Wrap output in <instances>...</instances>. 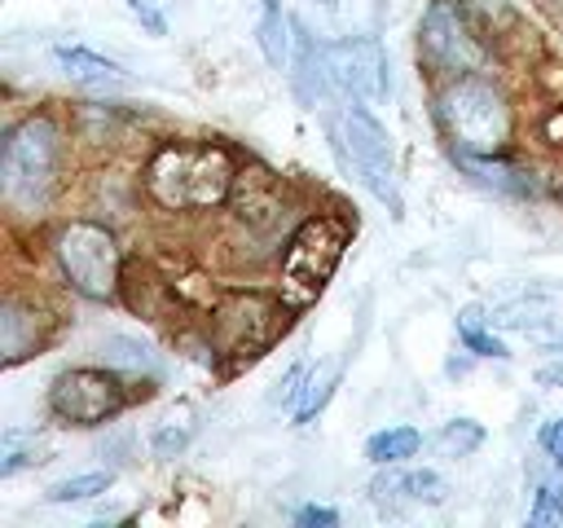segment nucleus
<instances>
[{
    "label": "nucleus",
    "instance_id": "obj_1",
    "mask_svg": "<svg viewBox=\"0 0 563 528\" xmlns=\"http://www.w3.org/2000/svg\"><path fill=\"white\" fill-rule=\"evenodd\" d=\"M233 158L211 141H163L145 163V194L163 211L220 207L233 194Z\"/></svg>",
    "mask_w": 563,
    "mask_h": 528
},
{
    "label": "nucleus",
    "instance_id": "obj_2",
    "mask_svg": "<svg viewBox=\"0 0 563 528\" xmlns=\"http://www.w3.org/2000/svg\"><path fill=\"white\" fill-rule=\"evenodd\" d=\"M435 114L462 154H501L515 132L506 92L479 75H453V84L435 97Z\"/></svg>",
    "mask_w": 563,
    "mask_h": 528
},
{
    "label": "nucleus",
    "instance_id": "obj_3",
    "mask_svg": "<svg viewBox=\"0 0 563 528\" xmlns=\"http://www.w3.org/2000/svg\"><path fill=\"white\" fill-rule=\"evenodd\" d=\"M62 172V128L48 114H26L4 132V154H0V185L4 198L22 211H35L48 202L57 189Z\"/></svg>",
    "mask_w": 563,
    "mask_h": 528
},
{
    "label": "nucleus",
    "instance_id": "obj_4",
    "mask_svg": "<svg viewBox=\"0 0 563 528\" xmlns=\"http://www.w3.org/2000/svg\"><path fill=\"white\" fill-rule=\"evenodd\" d=\"M347 242L352 224L343 216H308L282 246V299L290 308H308L334 277Z\"/></svg>",
    "mask_w": 563,
    "mask_h": 528
},
{
    "label": "nucleus",
    "instance_id": "obj_5",
    "mask_svg": "<svg viewBox=\"0 0 563 528\" xmlns=\"http://www.w3.org/2000/svg\"><path fill=\"white\" fill-rule=\"evenodd\" d=\"M286 312H290V304L282 295L229 290L211 308V343L233 370L251 365L277 343V334L286 330Z\"/></svg>",
    "mask_w": 563,
    "mask_h": 528
},
{
    "label": "nucleus",
    "instance_id": "obj_6",
    "mask_svg": "<svg viewBox=\"0 0 563 528\" xmlns=\"http://www.w3.org/2000/svg\"><path fill=\"white\" fill-rule=\"evenodd\" d=\"M334 150L339 158L356 172V180L391 211L400 216V185H396V158H391V141L387 128L369 114V106H347L334 119Z\"/></svg>",
    "mask_w": 563,
    "mask_h": 528
},
{
    "label": "nucleus",
    "instance_id": "obj_7",
    "mask_svg": "<svg viewBox=\"0 0 563 528\" xmlns=\"http://www.w3.org/2000/svg\"><path fill=\"white\" fill-rule=\"evenodd\" d=\"M53 255L62 264V277L84 299H114L119 290V242L97 220H66L53 233Z\"/></svg>",
    "mask_w": 563,
    "mask_h": 528
},
{
    "label": "nucleus",
    "instance_id": "obj_8",
    "mask_svg": "<svg viewBox=\"0 0 563 528\" xmlns=\"http://www.w3.org/2000/svg\"><path fill=\"white\" fill-rule=\"evenodd\" d=\"M123 405H128V387H123L114 365H106V370H97V365L62 370L48 387L53 418H62L70 427H97V422L114 418Z\"/></svg>",
    "mask_w": 563,
    "mask_h": 528
},
{
    "label": "nucleus",
    "instance_id": "obj_9",
    "mask_svg": "<svg viewBox=\"0 0 563 528\" xmlns=\"http://www.w3.org/2000/svg\"><path fill=\"white\" fill-rule=\"evenodd\" d=\"M422 57L444 75H471L488 62V48L479 44L466 9L457 0H431L422 13Z\"/></svg>",
    "mask_w": 563,
    "mask_h": 528
},
{
    "label": "nucleus",
    "instance_id": "obj_10",
    "mask_svg": "<svg viewBox=\"0 0 563 528\" xmlns=\"http://www.w3.org/2000/svg\"><path fill=\"white\" fill-rule=\"evenodd\" d=\"M325 62H330V79L343 97H352L361 106H378L387 97V53L378 40H369V35L334 40V44H325Z\"/></svg>",
    "mask_w": 563,
    "mask_h": 528
},
{
    "label": "nucleus",
    "instance_id": "obj_11",
    "mask_svg": "<svg viewBox=\"0 0 563 528\" xmlns=\"http://www.w3.org/2000/svg\"><path fill=\"white\" fill-rule=\"evenodd\" d=\"M53 334V317L44 308H35L31 299H18L9 295L0 304V352H4V365H18L22 356H35Z\"/></svg>",
    "mask_w": 563,
    "mask_h": 528
},
{
    "label": "nucleus",
    "instance_id": "obj_12",
    "mask_svg": "<svg viewBox=\"0 0 563 528\" xmlns=\"http://www.w3.org/2000/svg\"><path fill=\"white\" fill-rule=\"evenodd\" d=\"M334 88L330 79V62H325V44H317L308 31L295 35V92L303 106L325 101V92Z\"/></svg>",
    "mask_w": 563,
    "mask_h": 528
},
{
    "label": "nucleus",
    "instance_id": "obj_13",
    "mask_svg": "<svg viewBox=\"0 0 563 528\" xmlns=\"http://www.w3.org/2000/svg\"><path fill=\"white\" fill-rule=\"evenodd\" d=\"M57 62H62V70H66L75 84H88V88H110V84H123V79H128L119 62H110V57L84 48V44H62V48H57Z\"/></svg>",
    "mask_w": 563,
    "mask_h": 528
},
{
    "label": "nucleus",
    "instance_id": "obj_14",
    "mask_svg": "<svg viewBox=\"0 0 563 528\" xmlns=\"http://www.w3.org/2000/svg\"><path fill=\"white\" fill-rule=\"evenodd\" d=\"M374 497L383 502V497H409V502H444L449 497V484L435 475V471H387V475H378L374 484Z\"/></svg>",
    "mask_w": 563,
    "mask_h": 528
},
{
    "label": "nucleus",
    "instance_id": "obj_15",
    "mask_svg": "<svg viewBox=\"0 0 563 528\" xmlns=\"http://www.w3.org/2000/svg\"><path fill=\"white\" fill-rule=\"evenodd\" d=\"M453 154H457V163H462L479 185L501 189V194H532V180H528L519 167L501 163V154H462V150H453Z\"/></svg>",
    "mask_w": 563,
    "mask_h": 528
},
{
    "label": "nucleus",
    "instance_id": "obj_16",
    "mask_svg": "<svg viewBox=\"0 0 563 528\" xmlns=\"http://www.w3.org/2000/svg\"><path fill=\"white\" fill-rule=\"evenodd\" d=\"M418 449H422L418 427H383V431H374V436L365 440V458H369L374 466H396V462L413 458Z\"/></svg>",
    "mask_w": 563,
    "mask_h": 528
},
{
    "label": "nucleus",
    "instance_id": "obj_17",
    "mask_svg": "<svg viewBox=\"0 0 563 528\" xmlns=\"http://www.w3.org/2000/svg\"><path fill=\"white\" fill-rule=\"evenodd\" d=\"M255 40H260V53H264V62H268L273 70H286V66H290V44H295V35H290V22L282 18L277 4H264V18H260V26H255Z\"/></svg>",
    "mask_w": 563,
    "mask_h": 528
},
{
    "label": "nucleus",
    "instance_id": "obj_18",
    "mask_svg": "<svg viewBox=\"0 0 563 528\" xmlns=\"http://www.w3.org/2000/svg\"><path fill=\"white\" fill-rule=\"evenodd\" d=\"M101 361L106 365H114L119 374L128 370V374H154V352L141 343V339H128V334H110V339H101Z\"/></svg>",
    "mask_w": 563,
    "mask_h": 528
},
{
    "label": "nucleus",
    "instance_id": "obj_19",
    "mask_svg": "<svg viewBox=\"0 0 563 528\" xmlns=\"http://www.w3.org/2000/svg\"><path fill=\"white\" fill-rule=\"evenodd\" d=\"M484 321H488V317H484V308H479V304H466V308L457 312V339H462L475 356H510V352H506V343H501L497 334H488V330H484Z\"/></svg>",
    "mask_w": 563,
    "mask_h": 528
},
{
    "label": "nucleus",
    "instance_id": "obj_20",
    "mask_svg": "<svg viewBox=\"0 0 563 528\" xmlns=\"http://www.w3.org/2000/svg\"><path fill=\"white\" fill-rule=\"evenodd\" d=\"M334 383H339V365H334V361H325V365H317V370L308 374V383H303V392H299V405H295V422H308L312 414H321V405L330 400V392H334Z\"/></svg>",
    "mask_w": 563,
    "mask_h": 528
},
{
    "label": "nucleus",
    "instance_id": "obj_21",
    "mask_svg": "<svg viewBox=\"0 0 563 528\" xmlns=\"http://www.w3.org/2000/svg\"><path fill=\"white\" fill-rule=\"evenodd\" d=\"M479 444H484V427H479L475 418H453V422H444L440 436H435V449H440L444 458H466V453H475Z\"/></svg>",
    "mask_w": 563,
    "mask_h": 528
},
{
    "label": "nucleus",
    "instance_id": "obj_22",
    "mask_svg": "<svg viewBox=\"0 0 563 528\" xmlns=\"http://www.w3.org/2000/svg\"><path fill=\"white\" fill-rule=\"evenodd\" d=\"M110 484H114V475H110V471L70 475V480H57V484L48 488V502H88V497H101Z\"/></svg>",
    "mask_w": 563,
    "mask_h": 528
},
{
    "label": "nucleus",
    "instance_id": "obj_23",
    "mask_svg": "<svg viewBox=\"0 0 563 528\" xmlns=\"http://www.w3.org/2000/svg\"><path fill=\"white\" fill-rule=\"evenodd\" d=\"M4 462H0V475L9 480V475H18L22 466H31V462H40V444H35V436H22V431H4Z\"/></svg>",
    "mask_w": 563,
    "mask_h": 528
},
{
    "label": "nucleus",
    "instance_id": "obj_24",
    "mask_svg": "<svg viewBox=\"0 0 563 528\" xmlns=\"http://www.w3.org/2000/svg\"><path fill=\"white\" fill-rule=\"evenodd\" d=\"M541 321H545L541 304H506L488 317V326H506V330H528V326H541Z\"/></svg>",
    "mask_w": 563,
    "mask_h": 528
},
{
    "label": "nucleus",
    "instance_id": "obj_25",
    "mask_svg": "<svg viewBox=\"0 0 563 528\" xmlns=\"http://www.w3.org/2000/svg\"><path fill=\"white\" fill-rule=\"evenodd\" d=\"M528 519H532L537 528H541V524H563V484H541Z\"/></svg>",
    "mask_w": 563,
    "mask_h": 528
},
{
    "label": "nucleus",
    "instance_id": "obj_26",
    "mask_svg": "<svg viewBox=\"0 0 563 528\" xmlns=\"http://www.w3.org/2000/svg\"><path fill=\"white\" fill-rule=\"evenodd\" d=\"M303 383H308V365H295L282 383H277V392H273V400L277 405H299V392H303Z\"/></svg>",
    "mask_w": 563,
    "mask_h": 528
},
{
    "label": "nucleus",
    "instance_id": "obj_27",
    "mask_svg": "<svg viewBox=\"0 0 563 528\" xmlns=\"http://www.w3.org/2000/svg\"><path fill=\"white\" fill-rule=\"evenodd\" d=\"M185 440H189L185 427H163V431L154 436V453H158V458H176V453L185 449Z\"/></svg>",
    "mask_w": 563,
    "mask_h": 528
},
{
    "label": "nucleus",
    "instance_id": "obj_28",
    "mask_svg": "<svg viewBox=\"0 0 563 528\" xmlns=\"http://www.w3.org/2000/svg\"><path fill=\"white\" fill-rule=\"evenodd\" d=\"M128 9L141 18V26H145L150 35H167V22H163V13H158L150 0H128Z\"/></svg>",
    "mask_w": 563,
    "mask_h": 528
},
{
    "label": "nucleus",
    "instance_id": "obj_29",
    "mask_svg": "<svg viewBox=\"0 0 563 528\" xmlns=\"http://www.w3.org/2000/svg\"><path fill=\"white\" fill-rule=\"evenodd\" d=\"M295 524H303V528H330V524H339V510H330V506H303L299 515H295Z\"/></svg>",
    "mask_w": 563,
    "mask_h": 528
},
{
    "label": "nucleus",
    "instance_id": "obj_30",
    "mask_svg": "<svg viewBox=\"0 0 563 528\" xmlns=\"http://www.w3.org/2000/svg\"><path fill=\"white\" fill-rule=\"evenodd\" d=\"M537 383H541V387H563V361H545V365L537 370Z\"/></svg>",
    "mask_w": 563,
    "mask_h": 528
},
{
    "label": "nucleus",
    "instance_id": "obj_31",
    "mask_svg": "<svg viewBox=\"0 0 563 528\" xmlns=\"http://www.w3.org/2000/svg\"><path fill=\"white\" fill-rule=\"evenodd\" d=\"M317 4H334V0H317Z\"/></svg>",
    "mask_w": 563,
    "mask_h": 528
},
{
    "label": "nucleus",
    "instance_id": "obj_32",
    "mask_svg": "<svg viewBox=\"0 0 563 528\" xmlns=\"http://www.w3.org/2000/svg\"><path fill=\"white\" fill-rule=\"evenodd\" d=\"M264 4H277V0H264Z\"/></svg>",
    "mask_w": 563,
    "mask_h": 528
}]
</instances>
